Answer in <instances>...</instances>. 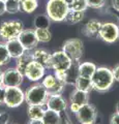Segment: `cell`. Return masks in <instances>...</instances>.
<instances>
[{
	"instance_id": "6da1fadb",
	"label": "cell",
	"mask_w": 119,
	"mask_h": 124,
	"mask_svg": "<svg viewBox=\"0 0 119 124\" xmlns=\"http://www.w3.org/2000/svg\"><path fill=\"white\" fill-rule=\"evenodd\" d=\"M114 77L112 69L108 67H96L91 77L92 87L98 92H106L113 86Z\"/></svg>"
},
{
	"instance_id": "7a4b0ae2",
	"label": "cell",
	"mask_w": 119,
	"mask_h": 124,
	"mask_svg": "<svg viewBox=\"0 0 119 124\" xmlns=\"http://www.w3.org/2000/svg\"><path fill=\"white\" fill-rule=\"evenodd\" d=\"M49 97V93L43 84H34L25 92V101L28 106H45Z\"/></svg>"
},
{
	"instance_id": "3957f363",
	"label": "cell",
	"mask_w": 119,
	"mask_h": 124,
	"mask_svg": "<svg viewBox=\"0 0 119 124\" xmlns=\"http://www.w3.org/2000/svg\"><path fill=\"white\" fill-rule=\"evenodd\" d=\"M70 10L66 0H49L47 3V16L54 22H62Z\"/></svg>"
},
{
	"instance_id": "277c9868",
	"label": "cell",
	"mask_w": 119,
	"mask_h": 124,
	"mask_svg": "<svg viewBox=\"0 0 119 124\" xmlns=\"http://www.w3.org/2000/svg\"><path fill=\"white\" fill-rule=\"evenodd\" d=\"M24 30V25L19 20L5 21L0 24V37L4 40H9L19 36Z\"/></svg>"
},
{
	"instance_id": "5b68a950",
	"label": "cell",
	"mask_w": 119,
	"mask_h": 124,
	"mask_svg": "<svg viewBox=\"0 0 119 124\" xmlns=\"http://www.w3.org/2000/svg\"><path fill=\"white\" fill-rule=\"evenodd\" d=\"M72 63V60L67 56V54L61 51H56L51 54L49 62V68L54 71H64L67 70Z\"/></svg>"
},
{
	"instance_id": "8992f818",
	"label": "cell",
	"mask_w": 119,
	"mask_h": 124,
	"mask_svg": "<svg viewBox=\"0 0 119 124\" xmlns=\"http://www.w3.org/2000/svg\"><path fill=\"white\" fill-rule=\"evenodd\" d=\"M62 51L67 54V56L72 61H79L83 56L84 46L83 41L79 38H71L66 40L62 46Z\"/></svg>"
},
{
	"instance_id": "52a82bcc",
	"label": "cell",
	"mask_w": 119,
	"mask_h": 124,
	"mask_svg": "<svg viewBox=\"0 0 119 124\" xmlns=\"http://www.w3.org/2000/svg\"><path fill=\"white\" fill-rule=\"evenodd\" d=\"M25 93L20 87H5L4 104L8 108H18L24 102Z\"/></svg>"
},
{
	"instance_id": "ba28073f",
	"label": "cell",
	"mask_w": 119,
	"mask_h": 124,
	"mask_svg": "<svg viewBox=\"0 0 119 124\" xmlns=\"http://www.w3.org/2000/svg\"><path fill=\"white\" fill-rule=\"evenodd\" d=\"M98 36L108 44H113L119 38V27L113 22L102 23Z\"/></svg>"
},
{
	"instance_id": "9c48e42d",
	"label": "cell",
	"mask_w": 119,
	"mask_h": 124,
	"mask_svg": "<svg viewBox=\"0 0 119 124\" xmlns=\"http://www.w3.org/2000/svg\"><path fill=\"white\" fill-rule=\"evenodd\" d=\"M96 108L89 102L81 106L76 113V117L81 124H93L96 120Z\"/></svg>"
},
{
	"instance_id": "30bf717a",
	"label": "cell",
	"mask_w": 119,
	"mask_h": 124,
	"mask_svg": "<svg viewBox=\"0 0 119 124\" xmlns=\"http://www.w3.org/2000/svg\"><path fill=\"white\" fill-rule=\"evenodd\" d=\"M41 84L48 91L49 95H59L63 92L65 87V84L57 79L54 75L46 76Z\"/></svg>"
},
{
	"instance_id": "8fae6325",
	"label": "cell",
	"mask_w": 119,
	"mask_h": 124,
	"mask_svg": "<svg viewBox=\"0 0 119 124\" xmlns=\"http://www.w3.org/2000/svg\"><path fill=\"white\" fill-rule=\"evenodd\" d=\"M24 76L17 68H8L2 72V85L4 87H19L23 83Z\"/></svg>"
},
{
	"instance_id": "7c38bea8",
	"label": "cell",
	"mask_w": 119,
	"mask_h": 124,
	"mask_svg": "<svg viewBox=\"0 0 119 124\" xmlns=\"http://www.w3.org/2000/svg\"><path fill=\"white\" fill-rule=\"evenodd\" d=\"M18 39L20 40L26 51H31V50L35 49L40 42L36 37L34 29H24L19 34Z\"/></svg>"
},
{
	"instance_id": "4fadbf2b",
	"label": "cell",
	"mask_w": 119,
	"mask_h": 124,
	"mask_svg": "<svg viewBox=\"0 0 119 124\" xmlns=\"http://www.w3.org/2000/svg\"><path fill=\"white\" fill-rule=\"evenodd\" d=\"M46 68L35 61H31L25 69V76L31 82H37L45 76Z\"/></svg>"
},
{
	"instance_id": "5bb4252c",
	"label": "cell",
	"mask_w": 119,
	"mask_h": 124,
	"mask_svg": "<svg viewBox=\"0 0 119 124\" xmlns=\"http://www.w3.org/2000/svg\"><path fill=\"white\" fill-rule=\"evenodd\" d=\"M46 107L49 110L55 111L57 113H62V112L66 111L67 108V102L61 94L59 95H49V97L46 101Z\"/></svg>"
},
{
	"instance_id": "9a60e30c",
	"label": "cell",
	"mask_w": 119,
	"mask_h": 124,
	"mask_svg": "<svg viewBox=\"0 0 119 124\" xmlns=\"http://www.w3.org/2000/svg\"><path fill=\"white\" fill-rule=\"evenodd\" d=\"M6 49L9 53L10 58H15V59H18L19 57H21L26 50L24 49V46H22V44L20 42V40L18 39V37L13 38V39L6 40L5 42Z\"/></svg>"
},
{
	"instance_id": "2e32d148",
	"label": "cell",
	"mask_w": 119,
	"mask_h": 124,
	"mask_svg": "<svg viewBox=\"0 0 119 124\" xmlns=\"http://www.w3.org/2000/svg\"><path fill=\"white\" fill-rule=\"evenodd\" d=\"M50 58H51V54L44 49H36L35 51L32 53L33 61L40 63V65H43L45 68H49Z\"/></svg>"
},
{
	"instance_id": "e0dca14e",
	"label": "cell",
	"mask_w": 119,
	"mask_h": 124,
	"mask_svg": "<svg viewBox=\"0 0 119 124\" xmlns=\"http://www.w3.org/2000/svg\"><path fill=\"white\" fill-rule=\"evenodd\" d=\"M79 61H72L71 65L67 70H65V85H75L79 77Z\"/></svg>"
},
{
	"instance_id": "ac0fdd59",
	"label": "cell",
	"mask_w": 119,
	"mask_h": 124,
	"mask_svg": "<svg viewBox=\"0 0 119 124\" xmlns=\"http://www.w3.org/2000/svg\"><path fill=\"white\" fill-rule=\"evenodd\" d=\"M102 27V23L97 21V20H91L89 22H87L84 28L82 30V32L84 35L86 36H89V37H93V36H96L98 35V32H99V29Z\"/></svg>"
},
{
	"instance_id": "d6986e66",
	"label": "cell",
	"mask_w": 119,
	"mask_h": 124,
	"mask_svg": "<svg viewBox=\"0 0 119 124\" xmlns=\"http://www.w3.org/2000/svg\"><path fill=\"white\" fill-rule=\"evenodd\" d=\"M70 100H71V103H76L81 107L83 104L88 103V101H89V95H88L87 92L75 89V90L71 93Z\"/></svg>"
},
{
	"instance_id": "ffe728a7",
	"label": "cell",
	"mask_w": 119,
	"mask_h": 124,
	"mask_svg": "<svg viewBox=\"0 0 119 124\" xmlns=\"http://www.w3.org/2000/svg\"><path fill=\"white\" fill-rule=\"evenodd\" d=\"M18 62L16 65V68L20 71L23 76H25V69L27 67V65L30 63L31 61H33L32 59V53L30 51H25L24 54L18 58Z\"/></svg>"
},
{
	"instance_id": "44dd1931",
	"label": "cell",
	"mask_w": 119,
	"mask_h": 124,
	"mask_svg": "<svg viewBox=\"0 0 119 124\" xmlns=\"http://www.w3.org/2000/svg\"><path fill=\"white\" fill-rule=\"evenodd\" d=\"M96 69L94 63L92 62H84V63H80L78 70H79V77L87 78V79H91L93 73Z\"/></svg>"
},
{
	"instance_id": "7402d4cb",
	"label": "cell",
	"mask_w": 119,
	"mask_h": 124,
	"mask_svg": "<svg viewBox=\"0 0 119 124\" xmlns=\"http://www.w3.org/2000/svg\"><path fill=\"white\" fill-rule=\"evenodd\" d=\"M60 119V113H57L52 110H45V113L41 118V121L44 124H58Z\"/></svg>"
},
{
	"instance_id": "603a6c76",
	"label": "cell",
	"mask_w": 119,
	"mask_h": 124,
	"mask_svg": "<svg viewBox=\"0 0 119 124\" xmlns=\"http://www.w3.org/2000/svg\"><path fill=\"white\" fill-rule=\"evenodd\" d=\"M75 87L78 90H81L87 93H89L93 89L91 79H87V78H83V77H78V79H77L75 83Z\"/></svg>"
},
{
	"instance_id": "cb8c5ba5",
	"label": "cell",
	"mask_w": 119,
	"mask_h": 124,
	"mask_svg": "<svg viewBox=\"0 0 119 124\" xmlns=\"http://www.w3.org/2000/svg\"><path fill=\"white\" fill-rule=\"evenodd\" d=\"M33 25L35 28L40 29H49L50 25H51V19H50L47 15H37L34 18Z\"/></svg>"
},
{
	"instance_id": "d4e9b609",
	"label": "cell",
	"mask_w": 119,
	"mask_h": 124,
	"mask_svg": "<svg viewBox=\"0 0 119 124\" xmlns=\"http://www.w3.org/2000/svg\"><path fill=\"white\" fill-rule=\"evenodd\" d=\"M83 18H84V11L70 9L64 21L67 22L68 24H78V23H80L83 20Z\"/></svg>"
},
{
	"instance_id": "484cf974",
	"label": "cell",
	"mask_w": 119,
	"mask_h": 124,
	"mask_svg": "<svg viewBox=\"0 0 119 124\" xmlns=\"http://www.w3.org/2000/svg\"><path fill=\"white\" fill-rule=\"evenodd\" d=\"M45 113L44 106H28L27 115L29 120L33 119H41Z\"/></svg>"
},
{
	"instance_id": "4316f807",
	"label": "cell",
	"mask_w": 119,
	"mask_h": 124,
	"mask_svg": "<svg viewBox=\"0 0 119 124\" xmlns=\"http://www.w3.org/2000/svg\"><path fill=\"white\" fill-rule=\"evenodd\" d=\"M37 0H21V10L26 14H31L37 8Z\"/></svg>"
},
{
	"instance_id": "83f0119b",
	"label": "cell",
	"mask_w": 119,
	"mask_h": 124,
	"mask_svg": "<svg viewBox=\"0 0 119 124\" xmlns=\"http://www.w3.org/2000/svg\"><path fill=\"white\" fill-rule=\"evenodd\" d=\"M6 13L17 14L21 10V0H6L5 1Z\"/></svg>"
},
{
	"instance_id": "f1b7e54d",
	"label": "cell",
	"mask_w": 119,
	"mask_h": 124,
	"mask_svg": "<svg viewBox=\"0 0 119 124\" xmlns=\"http://www.w3.org/2000/svg\"><path fill=\"white\" fill-rule=\"evenodd\" d=\"M36 34V37L38 41L40 42H48L51 40L52 38V34L50 32L49 29H40V28H35L34 29Z\"/></svg>"
},
{
	"instance_id": "f546056e",
	"label": "cell",
	"mask_w": 119,
	"mask_h": 124,
	"mask_svg": "<svg viewBox=\"0 0 119 124\" xmlns=\"http://www.w3.org/2000/svg\"><path fill=\"white\" fill-rule=\"evenodd\" d=\"M10 60V56L9 53L6 49L5 44L0 42V66L6 65Z\"/></svg>"
},
{
	"instance_id": "4dcf8cb0",
	"label": "cell",
	"mask_w": 119,
	"mask_h": 124,
	"mask_svg": "<svg viewBox=\"0 0 119 124\" xmlns=\"http://www.w3.org/2000/svg\"><path fill=\"white\" fill-rule=\"evenodd\" d=\"M70 9L72 10H79V11H85L88 8L86 0H72L68 4Z\"/></svg>"
},
{
	"instance_id": "1f68e13d",
	"label": "cell",
	"mask_w": 119,
	"mask_h": 124,
	"mask_svg": "<svg viewBox=\"0 0 119 124\" xmlns=\"http://www.w3.org/2000/svg\"><path fill=\"white\" fill-rule=\"evenodd\" d=\"M88 7L91 8H102L103 6H105L106 0H86Z\"/></svg>"
},
{
	"instance_id": "d6a6232c",
	"label": "cell",
	"mask_w": 119,
	"mask_h": 124,
	"mask_svg": "<svg viewBox=\"0 0 119 124\" xmlns=\"http://www.w3.org/2000/svg\"><path fill=\"white\" fill-rule=\"evenodd\" d=\"M58 124H72L70 116L67 115V113H65V111L60 113V119H59Z\"/></svg>"
},
{
	"instance_id": "836d02e7",
	"label": "cell",
	"mask_w": 119,
	"mask_h": 124,
	"mask_svg": "<svg viewBox=\"0 0 119 124\" xmlns=\"http://www.w3.org/2000/svg\"><path fill=\"white\" fill-rule=\"evenodd\" d=\"M9 121V115L4 112H0V124H7Z\"/></svg>"
},
{
	"instance_id": "e575fe53",
	"label": "cell",
	"mask_w": 119,
	"mask_h": 124,
	"mask_svg": "<svg viewBox=\"0 0 119 124\" xmlns=\"http://www.w3.org/2000/svg\"><path fill=\"white\" fill-rule=\"evenodd\" d=\"M4 98H5V87L3 85H0V106L4 104Z\"/></svg>"
},
{
	"instance_id": "d590c367",
	"label": "cell",
	"mask_w": 119,
	"mask_h": 124,
	"mask_svg": "<svg viewBox=\"0 0 119 124\" xmlns=\"http://www.w3.org/2000/svg\"><path fill=\"white\" fill-rule=\"evenodd\" d=\"M110 124H119V113L115 112V113L111 116L110 118Z\"/></svg>"
},
{
	"instance_id": "8d00e7d4",
	"label": "cell",
	"mask_w": 119,
	"mask_h": 124,
	"mask_svg": "<svg viewBox=\"0 0 119 124\" xmlns=\"http://www.w3.org/2000/svg\"><path fill=\"white\" fill-rule=\"evenodd\" d=\"M112 72H113V77H114V80L119 82V65H117L116 67H114L112 69Z\"/></svg>"
},
{
	"instance_id": "74e56055",
	"label": "cell",
	"mask_w": 119,
	"mask_h": 124,
	"mask_svg": "<svg viewBox=\"0 0 119 124\" xmlns=\"http://www.w3.org/2000/svg\"><path fill=\"white\" fill-rule=\"evenodd\" d=\"M6 13V8H5V1L0 0V16H2L3 14Z\"/></svg>"
},
{
	"instance_id": "f35d334b",
	"label": "cell",
	"mask_w": 119,
	"mask_h": 124,
	"mask_svg": "<svg viewBox=\"0 0 119 124\" xmlns=\"http://www.w3.org/2000/svg\"><path fill=\"white\" fill-rule=\"evenodd\" d=\"M111 6L113 9L119 11V0H111Z\"/></svg>"
},
{
	"instance_id": "ab89813d",
	"label": "cell",
	"mask_w": 119,
	"mask_h": 124,
	"mask_svg": "<svg viewBox=\"0 0 119 124\" xmlns=\"http://www.w3.org/2000/svg\"><path fill=\"white\" fill-rule=\"evenodd\" d=\"M79 108H80V106H78V104H76V103H71V111L74 114H76L77 112L79 111Z\"/></svg>"
},
{
	"instance_id": "60d3db41",
	"label": "cell",
	"mask_w": 119,
	"mask_h": 124,
	"mask_svg": "<svg viewBox=\"0 0 119 124\" xmlns=\"http://www.w3.org/2000/svg\"><path fill=\"white\" fill-rule=\"evenodd\" d=\"M28 124H44L41 119H33V120H29Z\"/></svg>"
},
{
	"instance_id": "b9f144b4",
	"label": "cell",
	"mask_w": 119,
	"mask_h": 124,
	"mask_svg": "<svg viewBox=\"0 0 119 124\" xmlns=\"http://www.w3.org/2000/svg\"><path fill=\"white\" fill-rule=\"evenodd\" d=\"M111 11H112V15L114 16V17L116 18L117 20H119V11H118V10H115V9H113V8H111Z\"/></svg>"
},
{
	"instance_id": "7bdbcfd3",
	"label": "cell",
	"mask_w": 119,
	"mask_h": 124,
	"mask_svg": "<svg viewBox=\"0 0 119 124\" xmlns=\"http://www.w3.org/2000/svg\"><path fill=\"white\" fill-rule=\"evenodd\" d=\"M0 85H2V72L0 70Z\"/></svg>"
},
{
	"instance_id": "ee69618b",
	"label": "cell",
	"mask_w": 119,
	"mask_h": 124,
	"mask_svg": "<svg viewBox=\"0 0 119 124\" xmlns=\"http://www.w3.org/2000/svg\"><path fill=\"white\" fill-rule=\"evenodd\" d=\"M116 112H117V113H119V102L117 103V106H116Z\"/></svg>"
},
{
	"instance_id": "f6af8a7d",
	"label": "cell",
	"mask_w": 119,
	"mask_h": 124,
	"mask_svg": "<svg viewBox=\"0 0 119 124\" xmlns=\"http://www.w3.org/2000/svg\"><path fill=\"white\" fill-rule=\"evenodd\" d=\"M3 1H6V0H3Z\"/></svg>"
},
{
	"instance_id": "bcb514c9",
	"label": "cell",
	"mask_w": 119,
	"mask_h": 124,
	"mask_svg": "<svg viewBox=\"0 0 119 124\" xmlns=\"http://www.w3.org/2000/svg\"><path fill=\"white\" fill-rule=\"evenodd\" d=\"M118 27H119V25H118Z\"/></svg>"
},
{
	"instance_id": "7dc6e473",
	"label": "cell",
	"mask_w": 119,
	"mask_h": 124,
	"mask_svg": "<svg viewBox=\"0 0 119 124\" xmlns=\"http://www.w3.org/2000/svg\"><path fill=\"white\" fill-rule=\"evenodd\" d=\"M93 124H94V123H93Z\"/></svg>"
}]
</instances>
